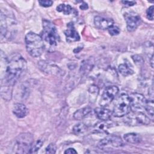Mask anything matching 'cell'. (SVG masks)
Listing matches in <instances>:
<instances>
[{"mask_svg": "<svg viewBox=\"0 0 154 154\" xmlns=\"http://www.w3.org/2000/svg\"><path fill=\"white\" fill-rule=\"evenodd\" d=\"M26 62L19 54H13L9 58L3 57L1 53V96L7 101L12 97L13 86L24 75Z\"/></svg>", "mask_w": 154, "mask_h": 154, "instance_id": "obj_1", "label": "cell"}, {"mask_svg": "<svg viewBox=\"0 0 154 154\" xmlns=\"http://www.w3.org/2000/svg\"><path fill=\"white\" fill-rule=\"evenodd\" d=\"M1 38H11L15 33L16 19L10 12L3 10H1Z\"/></svg>", "mask_w": 154, "mask_h": 154, "instance_id": "obj_2", "label": "cell"}, {"mask_svg": "<svg viewBox=\"0 0 154 154\" xmlns=\"http://www.w3.org/2000/svg\"><path fill=\"white\" fill-rule=\"evenodd\" d=\"M27 52L32 57H38L44 50V44L42 37L34 32H28L25 38Z\"/></svg>", "mask_w": 154, "mask_h": 154, "instance_id": "obj_3", "label": "cell"}, {"mask_svg": "<svg viewBox=\"0 0 154 154\" xmlns=\"http://www.w3.org/2000/svg\"><path fill=\"white\" fill-rule=\"evenodd\" d=\"M32 144L33 137L32 134L30 133L21 134L14 141V152L17 153H29Z\"/></svg>", "mask_w": 154, "mask_h": 154, "instance_id": "obj_4", "label": "cell"}, {"mask_svg": "<svg viewBox=\"0 0 154 154\" xmlns=\"http://www.w3.org/2000/svg\"><path fill=\"white\" fill-rule=\"evenodd\" d=\"M131 102L129 95L125 93L120 94L116 99L114 108L113 115L117 117H121L130 112L131 111Z\"/></svg>", "mask_w": 154, "mask_h": 154, "instance_id": "obj_5", "label": "cell"}, {"mask_svg": "<svg viewBox=\"0 0 154 154\" xmlns=\"http://www.w3.org/2000/svg\"><path fill=\"white\" fill-rule=\"evenodd\" d=\"M42 38L50 45H56L60 40L59 35L55 25L49 20H43Z\"/></svg>", "mask_w": 154, "mask_h": 154, "instance_id": "obj_6", "label": "cell"}, {"mask_svg": "<svg viewBox=\"0 0 154 154\" xmlns=\"http://www.w3.org/2000/svg\"><path fill=\"white\" fill-rule=\"evenodd\" d=\"M129 114L125 119V122L131 126L146 125L150 123V119L142 112L134 111Z\"/></svg>", "mask_w": 154, "mask_h": 154, "instance_id": "obj_7", "label": "cell"}, {"mask_svg": "<svg viewBox=\"0 0 154 154\" xmlns=\"http://www.w3.org/2000/svg\"><path fill=\"white\" fill-rule=\"evenodd\" d=\"M119 93V88L117 86L111 85L107 87L103 91L101 96L99 105L102 106L108 105L115 98Z\"/></svg>", "mask_w": 154, "mask_h": 154, "instance_id": "obj_8", "label": "cell"}, {"mask_svg": "<svg viewBox=\"0 0 154 154\" xmlns=\"http://www.w3.org/2000/svg\"><path fill=\"white\" fill-rule=\"evenodd\" d=\"M129 96L131 102V108L133 109L134 111L141 112V110L144 109L147 100L143 94L134 93Z\"/></svg>", "mask_w": 154, "mask_h": 154, "instance_id": "obj_9", "label": "cell"}, {"mask_svg": "<svg viewBox=\"0 0 154 154\" xmlns=\"http://www.w3.org/2000/svg\"><path fill=\"white\" fill-rule=\"evenodd\" d=\"M126 26L128 31L132 32L141 24V19L140 16L134 12H128L125 14Z\"/></svg>", "mask_w": 154, "mask_h": 154, "instance_id": "obj_10", "label": "cell"}, {"mask_svg": "<svg viewBox=\"0 0 154 154\" xmlns=\"http://www.w3.org/2000/svg\"><path fill=\"white\" fill-rule=\"evenodd\" d=\"M98 146L100 148H106L110 147H119L123 146V141L121 138L117 135H109L101 140Z\"/></svg>", "mask_w": 154, "mask_h": 154, "instance_id": "obj_11", "label": "cell"}, {"mask_svg": "<svg viewBox=\"0 0 154 154\" xmlns=\"http://www.w3.org/2000/svg\"><path fill=\"white\" fill-rule=\"evenodd\" d=\"M94 23L96 27L100 29H108L114 24V20L112 19L96 16L94 19Z\"/></svg>", "mask_w": 154, "mask_h": 154, "instance_id": "obj_12", "label": "cell"}, {"mask_svg": "<svg viewBox=\"0 0 154 154\" xmlns=\"http://www.w3.org/2000/svg\"><path fill=\"white\" fill-rule=\"evenodd\" d=\"M67 29L64 31V34L66 37V40L67 42H76L79 40L80 37L76 31L74 25L72 23H69L67 25Z\"/></svg>", "mask_w": 154, "mask_h": 154, "instance_id": "obj_13", "label": "cell"}, {"mask_svg": "<svg viewBox=\"0 0 154 154\" xmlns=\"http://www.w3.org/2000/svg\"><path fill=\"white\" fill-rule=\"evenodd\" d=\"M95 64L94 57H90L87 59L83 61L81 64L79 72L82 75L85 76L88 75L93 69Z\"/></svg>", "mask_w": 154, "mask_h": 154, "instance_id": "obj_14", "label": "cell"}, {"mask_svg": "<svg viewBox=\"0 0 154 154\" xmlns=\"http://www.w3.org/2000/svg\"><path fill=\"white\" fill-rule=\"evenodd\" d=\"M38 67L39 69L42 70L45 73H59L60 71L61 70L58 67L52 65V64H49L47 62L45 61H40L38 62Z\"/></svg>", "mask_w": 154, "mask_h": 154, "instance_id": "obj_15", "label": "cell"}, {"mask_svg": "<svg viewBox=\"0 0 154 154\" xmlns=\"http://www.w3.org/2000/svg\"><path fill=\"white\" fill-rule=\"evenodd\" d=\"M94 113L96 117L102 121H107L110 119L112 116V112L103 107H98L94 109Z\"/></svg>", "mask_w": 154, "mask_h": 154, "instance_id": "obj_16", "label": "cell"}, {"mask_svg": "<svg viewBox=\"0 0 154 154\" xmlns=\"http://www.w3.org/2000/svg\"><path fill=\"white\" fill-rule=\"evenodd\" d=\"M13 112L16 117L18 118H23L28 113V109L26 106L21 103H16L14 105Z\"/></svg>", "mask_w": 154, "mask_h": 154, "instance_id": "obj_17", "label": "cell"}, {"mask_svg": "<svg viewBox=\"0 0 154 154\" xmlns=\"http://www.w3.org/2000/svg\"><path fill=\"white\" fill-rule=\"evenodd\" d=\"M91 111V108L90 106H86L77 110L73 114V117L75 120H81L87 117Z\"/></svg>", "mask_w": 154, "mask_h": 154, "instance_id": "obj_18", "label": "cell"}, {"mask_svg": "<svg viewBox=\"0 0 154 154\" xmlns=\"http://www.w3.org/2000/svg\"><path fill=\"white\" fill-rule=\"evenodd\" d=\"M125 140L131 144H138L141 140V136L137 133H128L124 135Z\"/></svg>", "mask_w": 154, "mask_h": 154, "instance_id": "obj_19", "label": "cell"}, {"mask_svg": "<svg viewBox=\"0 0 154 154\" xmlns=\"http://www.w3.org/2000/svg\"><path fill=\"white\" fill-rule=\"evenodd\" d=\"M99 87L96 85L93 84L90 86L88 88V93L90 102H94L96 100L97 96L99 94Z\"/></svg>", "mask_w": 154, "mask_h": 154, "instance_id": "obj_20", "label": "cell"}, {"mask_svg": "<svg viewBox=\"0 0 154 154\" xmlns=\"http://www.w3.org/2000/svg\"><path fill=\"white\" fill-rule=\"evenodd\" d=\"M72 131L76 135H80L87 131V126L84 123H79L73 126Z\"/></svg>", "mask_w": 154, "mask_h": 154, "instance_id": "obj_21", "label": "cell"}, {"mask_svg": "<svg viewBox=\"0 0 154 154\" xmlns=\"http://www.w3.org/2000/svg\"><path fill=\"white\" fill-rule=\"evenodd\" d=\"M118 69L119 72L124 76L131 75L134 73V71L126 63L120 64L119 66Z\"/></svg>", "mask_w": 154, "mask_h": 154, "instance_id": "obj_22", "label": "cell"}, {"mask_svg": "<svg viewBox=\"0 0 154 154\" xmlns=\"http://www.w3.org/2000/svg\"><path fill=\"white\" fill-rule=\"evenodd\" d=\"M153 106H154V104H153V99L146 100L144 109L146 111V112H147V114H149V117L151 118L152 120L153 119V110H154Z\"/></svg>", "mask_w": 154, "mask_h": 154, "instance_id": "obj_23", "label": "cell"}, {"mask_svg": "<svg viewBox=\"0 0 154 154\" xmlns=\"http://www.w3.org/2000/svg\"><path fill=\"white\" fill-rule=\"evenodd\" d=\"M57 10L59 12H63L66 15L69 14L73 11V8H72V7L70 5L64 4H60L57 7Z\"/></svg>", "mask_w": 154, "mask_h": 154, "instance_id": "obj_24", "label": "cell"}, {"mask_svg": "<svg viewBox=\"0 0 154 154\" xmlns=\"http://www.w3.org/2000/svg\"><path fill=\"white\" fill-rule=\"evenodd\" d=\"M132 58L135 64L138 66H141L144 64V59L141 55H134L132 56Z\"/></svg>", "mask_w": 154, "mask_h": 154, "instance_id": "obj_25", "label": "cell"}, {"mask_svg": "<svg viewBox=\"0 0 154 154\" xmlns=\"http://www.w3.org/2000/svg\"><path fill=\"white\" fill-rule=\"evenodd\" d=\"M104 121H102V122H99L98 123L97 125H96L95 126V129L94 130L96 131L97 132H103L105 131V130L107 129L108 128V125L105 123L103 122Z\"/></svg>", "mask_w": 154, "mask_h": 154, "instance_id": "obj_26", "label": "cell"}, {"mask_svg": "<svg viewBox=\"0 0 154 154\" xmlns=\"http://www.w3.org/2000/svg\"><path fill=\"white\" fill-rule=\"evenodd\" d=\"M43 141L41 140H37L35 143L32 144L31 148L30 149L29 153H35L42 146Z\"/></svg>", "mask_w": 154, "mask_h": 154, "instance_id": "obj_27", "label": "cell"}, {"mask_svg": "<svg viewBox=\"0 0 154 154\" xmlns=\"http://www.w3.org/2000/svg\"><path fill=\"white\" fill-rule=\"evenodd\" d=\"M120 31L119 28L116 26H114V25H112L108 29V32H109V34L111 35H113V36L118 35L120 33Z\"/></svg>", "mask_w": 154, "mask_h": 154, "instance_id": "obj_28", "label": "cell"}, {"mask_svg": "<svg viewBox=\"0 0 154 154\" xmlns=\"http://www.w3.org/2000/svg\"><path fill=\"white\" fill-rule=\"evenodd\" d=\"M56 150H57L56 146L53 143H51L46 148V153H55L56 152Z\"/></svg>", "mask_w": 154, "mask_h": 154, "instance_id": "obj_29", "label": "cell"}, {"mask_svg": "<svg viewBox=\"0 0 154 154\" xmlns=\"http://www.w3.org/2000/svg\"><path fill=\"white\" fill-rule=\"evenodd\" d=\"M146 16L149 20H153V6L152 5L146 11Z\"/></svg>", "mask_w": 154, "mask_h": 154, "instance_id": "obj_30", "label": "cell"}, {"mask_svg": "<svg viewBox=\"0 0 154 154\" xmlns=\"http://www.w3.org/2000/svg\"><path fill=\"white\" fill-rule=\"evenodd\" d=\"M38 3L42 7H49L52 5L53 1L51 0H42V1H39Z\"/></svg>", "mask_w": 154, "mask_h": 154, "instance_id": "obj_31", "label": "cell"}, {"mask_svg": "<svg viewBox=\"0 0 154 154\" xmlns=\"http://www.w3.org/2000/svg\"><path fill=\"white\" fill-rule=\"evenodd\" d=\"M122 2L125 5V6H127V7H131V6H133L135 4H136V2L135 1H122Z\"/></svg>", "mask_w": 154, "mask_h": 154, "instance_id": "obj_32", "label": "cell"}, {"mask_svg": "<svg viewBox=\"0 0 154 154\" xmlns=\"http://www.w3.org/2000/svg\"><path fill=\"white\" fill-rule=\"evenodd\" d=\"M66 154H76L77 152L73 148H69L64 151Z\"/></svg>", "mask_w": 154, "mask_h": 154, "instance_id": "obj_33", "label": "cell"}, {"mask_svg": "<svg viewBox=\"0 0 154 154\" xmlns=\"http://www.w3.org/2000/svg\"><path fill=\"white\" fill-rule=\"evenodd\" d=\"M79 7H80L81 9H82V10H87V9L88 8L87 4H86L85 2H84L82 4H81Z\"/></svg>", "mask_w": 154, "mask_h": 154, "instance_id": "obj_34", "label": "cell"}, {"mask_svg": "<svg viewBox=\"0 0 154 154\" xmlns=\"http://www.w3.org/2000/svg\"><path fill=\"white\" fill-rule=\"evenodd\" d=\"M149 58H150L149 61H150V66H151V67L153 68V55H152Z\"/></svg>", "mask_w": 154, "mask_h": 154, "instance_id": "obj_35", "label": "cell"}]
</instances>
